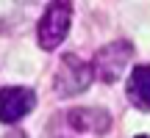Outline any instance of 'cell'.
<instances>
[{
    "mask_svg": "<svg viewBox=\"0 0 150 138\" xmlns=\"http://www.w3.org/2000/svg\"><path fill=\"white\" fill-rule=\"evenodd\" d=\"M134 44L128 42V39H114L111 44H106V47H100L95 53V58H92V72H95L97 80H103V83H114V80H120V75L125 72V66L134 61Z\"/></svg>",
    "mask_w": 150,
    "mask_h": 138,
    "instance_id": "2",
    "label": "cell"
},
{
    "mask_svg": "<svg viewBox=\"0 0 150 138\" xmlns=\"http://www.w3.org/2000/svg\"><path fill=\"white\" fill-rule=\"evenodd\" d=\"M72 25V6L70 3H50L45 8L42 20H39L36 28V39H39V47L42 50H56L61 42L67 39Z\"/></svg>",
    "mask_w": 150,
    "mask_h": 138,
    "instance_id": "3",
    "label": "cell"
},
{
    "mask_svg": "<svg viewBox=\"0 0 150 138\" xmlns=\"http://www.w3.org/2000/svg\"><path fill=\"white\" fill-rule=\"evenodd\" d=\"M92 77H95V72H92L89 61H83L75 53H67L64 58L59 61V66H56L53 89H56L59 97H75V94H81V91L89 89Z\"/></svg>",
    "mask_w": 150,
    "mask_h": 138,
    "instance_id": "1",
    "label": "cell"
},
{
    "mask_svg": "<svg viewBox=\"0 0 150 138\" xmlns=\"http://www.w3.org/2000/svg\"><path fill=\"white\" fill-rule=\"evenodd\" d=\"M33 105H36L33 89H25V86H3L0 89V122L3 124H17L33 111Z\"/></svg>",
    "mask_w": 150,
    "mask_h": 138,
    "instance_id": "4",
    "label": "cell"
},
{
    "mask_svg": "<svg viewBox=\"0 0 150 138\" xmlns=\"http://www.w3.org/2000/svg\"><path fill=\"white\" fill-rule=\"evenodd\" d=\"M125 94H128V100H131L134 108L150 111V66L147 64H139V66L131 69Z\"/></svg>",
    "mask_w": 150,
    "mask_h": 138,
    "instance_id": "6",
    "label": "cell"
},
{
    "mask_svg": "<svg viewBox=\"0 0 150 138\" xmlns=\"http://www.w3.org/2000/svg\"><path fill=\"white\" fill-rule=\"evenodd\" d=\"M67 122L78 133H97V135H103L111 127V116L103 108H75V111H70Z\"/></svg>",
    "mask_w": 150,
    "mask_h": 138,
    "instance_id": "5",
    "label": "cell"
},
{
    "mask_svg": "<svg viewBox=\"0 0 150 138\" xmlns=\"http://www.w3.org/2000/svg\"><path fill=\"white\" fill-rule=\"evenodd\" d=\"M136 138H150V135H136Z\"/></svg>",
    "mask_w": 150,
    "mask_h": 138,
    "instance_id": "7",
    "label": "cell"
}]
</instances>
